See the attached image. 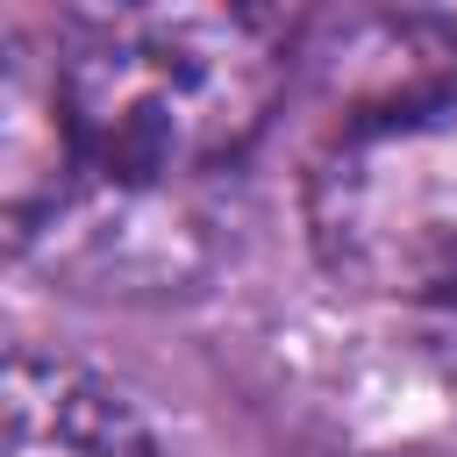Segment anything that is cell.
Returning <instances> with one entry per match:
<instances>
[{"instance_id":"cell-3","label":"cell","mask_w":457,"mask_h":457,"mask_svg":"<svg viewBox=\"0 0 457 457\" xmlns=\"http://www.w3.org/2000/svg\"><path fill=\"white\" fill-rule=\"evenodd\" d=\"M79 136L57 86V57H43L29 36H7L0 64V193H7V243L29 250L79 193Z\"/></svg>"},{"instance_id":"cell-4","label":"cell","mask_w":457,"mask_h":457,"mask_svg":"<svg viewBox=\"0 0 457 457\" xmlns=\"http://www.w3.org/2000/svg\"><path fill=\"white\" fill-rule=\"evenodd\" d=\"M7 457H157L143 414L64 357H7Z\"/></svg>"},{"instance_id":"cell-1","label":"cell","mask_w":457,"mask_h":457,"mask_svg":"<svg viewBox=\"0 0 457 457\" xmlns=\"http://www.w3.org/2000/svg\"><path fill=\"white\" fill-rule=\"evenodd\" d=\"M293 21L278 7H71L50 57L86 171L164 186L243 157L286 79Z\"/></svg>"},{"instance_id":"cell-2","label":"cell","mask_w":457,"mask_h":457,"mask_svg":"<svg viewBox=\"0 0 457 457\" xmlns=\"http://www.w3.org/2000/svg\"><path fill=\"white\" fill-rule=\"evenodd\" d=\"M307 243L364 300H457V79L378 100L314 157Z\"/></svg>"}]
</instances>
